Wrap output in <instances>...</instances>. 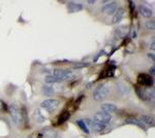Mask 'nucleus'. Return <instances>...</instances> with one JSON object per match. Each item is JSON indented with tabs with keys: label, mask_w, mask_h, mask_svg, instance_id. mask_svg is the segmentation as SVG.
<instances>
[{
	"label": "nucleus",
	"mask_w": 155,
	"mask_h": 138,
	"mask_svg": "<svg viewBox=\"0 0 155 138\" xmlns=\"http://www.w3.org/2000/svg\"><path fill=\"white\" fill-rule=\"evenodd\" d=\"M148 56L150 57V59H152L154 61V54H148Z\"/></svg>",
	"instance_id": "nucleus-22"
},
{
	"label": "nucleus",
	"mask_w": 155,
	"mask_h": 138,
	"mask_svg": "<svg viewBox=\"0 0 155 138\" xmlns=\"http://www.w3.org/2000/svg\"><path fill=\"white\" fill-rule=\"evenodd\" d=\"M126 33H127V26H125V25L119 26L118 28L116 29V31H115L116 37H123Z\"/></svg>",
	"instance_id": "nucleus-14"
},
{
	"label": "nucleus",
	"mask_w": 155,
	"mask_h": 138,
	"mask_svg": "<svg viewBox=\"0 0 155 138\" xmlns=\"http://www.w3.org/2000/svg\"><path fill=\"white\" fill-rule=\"evenodd\" d=\"M8 111H9V114H11L12 119L14 120L15 124H16L17 126H21L25 119L24 109L21 108V106L18 104H12L8 107Z\"/></svg>",
	"instance_id": "nucleus-1"
},
{
	"label": "nucleus",
	"mask_w": 155,
	"mask_h": 138,
	"mask_svg": "<svg viewBox=\"0 0 155 138\" xmlns=\"http://www.w3.org/2000/svg\"><path fill=\"white\" fill-rule=\"evenodd\" d=\"M66 6H67V11L69 12H80L83 9V4L78 3V2H74V1L67 2Z\"/></svg>",
	"instance_id": "nucleus-10"
},
{
	"label": "nucleus",
	"mask_w": 155,
	"mask_h": 138,
	"mask_svg": "<svg viewBox=\"0 0 155 138\" xmlns=\"http://www.w3.org/2000/svg\"><path fill=\"white\" fill-rule=\"evenodd\" d=\"M124 12H125V11H124L123 7H118V9H117V11L114 12L113 19H112V23H113V24H118L119 22L123 19Z\"/></svg>",
	"instance_id": "nucleus-9"
},
{
	"label": "nucleus",
	"mask_w": 155,
	"mask_h": 138,
	"mask_svg": "<svg viewBox=\"0 0 155 138\" xmlns=\"http://www.w3.org/2000/svg\"><path fill=\"white\" fill-rule=\"evenodd\" d=\"M140 120L145 125V126H154V117L152 115H141L140 116Z\"/></svg>",
	"instance_id": "nucleus-12"
},
{
	"label": "nucleus",
	"mask_w": 155,
	"mask_h": 138,
	"mask_svg": "<svg viewBox=\"0 0 155 138\" xmlns=\"http://www.w3.org/2000/svg\"><path fill=\"white\" fill-rule=\"evenodd\" d=\"M117 9H118V3L116 1H112L104 4L101 7V12L110 16V15H114V12L117 11Z\"/></svg>",
	"instance_id": "nucleus-7"
},
{
	"label": "nucleus",
	"mask_w": 155,
	"mask_h": 138,
	"mask_svg": "<svg viewBox=\"0 0 155 138\" xmlns=\"http://www.w3.org/2000/svg\"><path fill=\"white\" fill-rule=\"evenodd\" d=\"M154 73H155V69H154V67H152L151 70H150V74H151V77L154 76Z\"/></svg>",
	"instance_id": "nucleus-21"
},
{
	"label": "nucleus",
	"mask_w": 155,
	"mask_h": 138,
	"mask_svg": "<svg viewBox=\"0 0 155 138\" xmlns=\"http://www.w3.org/2000/svg\"><path fill=\"white\" fill-rule=\"evenodd\" d=\"M101 112H104V113L111 114V115L117 111V106L114 104H111V103H104V104H101Z\"/></svg>",
	"instance_id": "nucleus-8"
},
{
	"label": "nucleus",
	"mask_w": 155,
	"mask_h": 138,
	"mask_svg": "<svg viewBox=\"0 0 155 138\" xmlns=\"http://www.w3.org/2000/svg\"><path fill=\"white\" fill-rule=\"evenodd\" d=\"M58 105H59V101L57 99H47L41 102V107L42 109L47 110V111L52 112L54 110H56Z\"/></svg>",
	"instance_id": "nucleus-4"
},
{
	"label": "nucleus",
	"mask_w": 155,
	"mask_h": 138,
	"mask_svg": "<svg viewBox=\"0 0 155 138\" xmlns=\"http://www.w3.org/2000/svg\"><path fill=\"white\" fill-rule=\"evenodd\" d=\"M110 92V87L107 84H99L93 91V99L95 101H102Z\"/></svg>",
	"instance_id": "nucleus-2"
},
{
	"label": "nucleus",
	"mask_w": 155,
	"mask_h": 138,
	"mask_svg": "<svg viewBox=\"0 0 155 138\" xmlns=\"http://www.w3.org/2000/svg\"><path fill=\"white\" fill-rule=\"evenodd\" d=\"M71 117V114H69V112H63L61 115H60V117L58 119V125H62V124H64V122H66L67 119Z\"/></svg>",
	"instance_id": "nucleus-15"
},
{
	"label": "nucleus",
	"mask_w": 155,
	"mask_h": 138,
	"mask_svg": "<svg viewBox=\"0 0 155 138\" xmlns=\"http://www.w3.org/2000/svg\"><path fill=\"white\" fill-rule=\"evenodd\" d=\"M139 12L142 16L145 17V18H151V17L153 16V12H152V9L148 6L144 5V4H141V5L139 6Z\"/></svg>",
	"instance_id": "nucleus-11"
},
{
	"label": "nucleus",
	"mask_w": 155,
	"mask_h": 138,
	"mask_svg": "<svg viewBox=\"0 0 155 138\" xmlns=\"http://www.w3.org/2000/svg\"><path fill=\"white\" fill-rule=\"evenodd\" d=\"M52 75L56 76L60 82L71 79V77L74 76V74H72V72L71 70H55Z\"/></svg>",
	"instance_id": "nucleus-5"
},
{
	"label": "nucleus",
	"mask_w": 155,
	"mask_h": 138,
	"mask_svg": "<svg viewBox=\"0 0 155 138\" xmlns=\"http://www.w3.org/2000/svg\"><path fill=\"white\" fill-rule=\"evenodd\" d=\"M125 124H131V125H136L139 128H141V129H143L144 131H147V127L145 126L143 122H141L139 119H125Z\"/></svg>",
	"instance_id": "nucleus-13"
},
{
	"label": "nucleus",
	"mask_w": 155,
	"mask_h": 138,
	"mask_svg": "<svg viewBox=\"0 0 155 138\" xmlns=\"http://www.w3.org/2000/svg\"><path fill=\"white\" fill-rule=\"evenodd\" d=\"M77 125L79 126L80 128L82 129V131L85 132L86 134H89V129H88V126H87V124L84 122V120H78L77 122Z\"/></svg>",
	"instance_id": "nucleus-17"
},
{
	"label": "nucleus",
	"mask_w": 155,
	"mask_h": 138,
	"mask_svg": "<svg viewBox=\"0 0 155 138\" xmlns=\"http://www.w3.org/2000/svg\"><path fill=\"white\" fill-rule=\"evenodd\" d=\"M111 120H112L111 114L104 113V112H101V111L97 112L93 117V122L98 124V125H107V126H109Z\"/></svg>",
	"instance_id": "nucleus-3"
},
{
	"label": "nucleus",
	"mask_w": 155,
	"mask_h": 138,
	"mask_svg": "<svg viewBox=\"0 0 155 138\" xmlns=\"http://www.w3.org/2000/svg\"><path fill=\"white\" fill-rule=\"evenodd\" d=\"M42 90H44V94L46 95H52V94H55V88L52 86V84H47L42 87Z\"/></svg>",
	"instance_id": "nucleus-16"
},
{
	"label": "nucleus",
	"mask_w": 155,
	"mask_h": 138,
	"mask_svg": "<svg viewBox=\"0 0 155 138\" xmlns=\"http://www.w3.org/2000/svg\"><path fill=\"white\" fill-rule=\"evenodd\" d=\"M7 110V106L2 100H0V112H4Z\"/></svg>",
	"instance_id": "nucleus-20"
},
{
	"label": "nucleus",
	"mask_w": 155,
	"mask_h": 138,
	"mask_svg": "<svg viewBox=\"0 0 155 138\" xmlns=\"http://www.w3.org/2000/svg\"><path fill=\"white\" fill-rule=\"evenodd\" d=\"M146 28L149 30V31H153L155 28V23L153 20H149L148 22H146Z\"/></svg>",
	"instance_id": "nucleus-19"
},
{
	"label": "nucleus",
	"mask_w": 155,
	"mask_h": 138,
	"mask_svg": "<svg viewBox=\"0 0 155 138\" xmlns=\"http://www.w3.org/2000/svg\"><path fill=\"white\" fill-rule=\"evenodd\" d=\"M137 83L143 86H152L153 85V78L148 74H140L137 77Z\"/></svg>",
	"instance_id": "nucleus-6"
},
{
	"label": "nucleus",
	"mask_w": 155,
	"mask_h": 138,
	"mask_svg": "<svg viewBox=\"0 0 155 138\" xmlns=\"http://www.w3.org/2000/svg\"><path fill=\"white\" fill-rule=\"evenodd\" d=\"M136 90H137V95L140 97L141 100H144V101H147V96H146V91L143 90L142 88H139V87H136Z\"/></svg>",
	"instance_id": "nucleus-18"
}]
</instances>
